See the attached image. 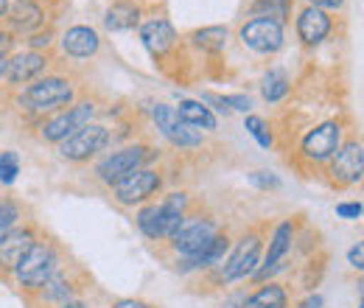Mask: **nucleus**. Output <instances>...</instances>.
Wrapping results in <instances>:
<instances>
[{
	"label": "nucleus",
	"instance_id": "nucleus-31",
	"mask_svg": "<svg viewBox=\"0 0 364 308\" xmlns=\"http://www.w3.org/2000/svg\"><path fill=\"white\" fill-rule=\"evenodd\" d=\"M17 221V205L14 202H0V241L9 235V230H11V224Z\"/></svg>",
	"mask_w": 364,
	"mask_h": 308
},
{
	"label": "nucleus",
	"instance_id": "nucleus-34",
	"mask_svg": "<svg viewBox=\"0 0 364 308\" xmlns=\"http://www.w3.org/2000/svg\"><path fill=\"white\" fill-rule=\"evenodd\" d=\"M348 261H350V266H353V269H362V272H364V241H359V244H356V247L348 253Z\"/></svg>",
	"mask_w": 364,
	"mask_h": 308
},
{
	"label": "nucleus",
	"instance_id": "nucleus-35",
	"mask_svg": "<svg viewBox=\"0 0 364 308\" xmlns=\"http://www.w3.org/2000/svg\"><path fill=\"white\" fill-rule=\"evenodd\" d=\"M336 213L342 219H359L362 216V205H336Z\"/></svg>",
	"mask_w": 364,
	"mask_h": 308
},
{
	"label": "nucleus",
	"instance_id": "nucleus-33",
	"mask_svg": "<svg viewBox=\"0 0 364 308\" xmlns=\"http://www.w3.org/2000/svg\"><path fill=\"white\" fill-rule=\"evenodd\" d=\"M219 104H225V107H232V110H238V112H247L250 107H252V101H250V95H228V98H216Z\"/></svg>",
	"mask_w": 364,
	"mask_h": 308
},
{
	"label": "nucleus",
	"instance_id": "nucleus-45",
	"mask_svg": "<svg viewBox=\"0 0 364 308\" xmlns=\"http://www.w3.org/2000/svg\"><path fill=\"white\" fill-rule=\"evenodd\" d=\"M362 213H364V211H362Z\"/></svg>",
	"mask_w": 364,
	"mask_h": 308
},
{
	"label": "nucleus",
	"instance_id": "nucleus-21",
	"mask_svg": "<svg viewBox=\"0 0 364 308\" xmlns=\"http://www.w3.org/2000/svg\"><path fill=\"white\" fill-rule=\"evenodd\" d=\"M137 17H140L137 6H132V3H115V6L107 11L104 23H107L109 31H127V28H135Z\"/></svg>",
	"mask_w": 364,
	"mask_h": 308
},
{
	"label": "nucleus",
	"instance_id": "nucleus-15",
	"mask_svg": "<svg viewBox=\"0 0 364 308\" xmlns=\"http://www.w3.org/2000/svg\"><path fill=\"white\" fill-rule=\"evenodd\" d=\"M46 70V56L37 53V51H26V53H17L9 65H6V76L9 82L20 85V82H28L34 76H40Z\"/></svg>",
	"mask_w": 364,
	"mask_h": 308
},
{
	"label": "nucleus",
	"instance_id": "nucleus-3",
	"mask_svg": "<svg viewBox=\"0 0 364 308\" xmlns=\"http://www.w3.org/2000/svg\"><path fill=\"white\" fill-rule=\"evenodd\" d=\"M70 98H73V87L65 82V79H43V82H37V85H31V87L23 92V104L28 107V110H37V112H46V110H59V107H65V104H70Z\"/></svg>",
	"mask_w": 364,
	"mask_h": 308
},
{
	"label": "nucleus",
	"instance_id": "nucleus-42",
	"mask_svg": "<svg viewBox=\"0 0 364 308\" xmlns=\"http://www.w3.org/2000/svg\"><path fill=\"white\" fill-rule=\"evenodd\" d=\"M9 11V0H0V17Z\"/></svg>",
	"mask_w": 364,
	"mask_h": 308
},
{
	"label": "nucleus",
	"instance_id": "nucleus-17",
	"mask_svg": "<svg viewBox=\"0 0 364 308\" xmlns=\"http://www.w3.org/2000/svg\"><path fill=\"white\" fill-rule=\"evenodd\" d=\"M62 48L70 56H92L98 51V34L92 28H87V26H76V28H70L65 34Z\"/></svg>",
	"mask_w": 364,
	"mask_h": 308
},
{
	"label": "nucleus",
	"instance_id": "nucleus-19",
	"mask_svg": "<svg viewBox=\"0 0 364 308\" xmlns=\"http://www.w3.org/2000/svg\"><path fill=\"white\" fill-rule=\"evenodd\" d=\"M185 211V193H171L166 202H160V224H163V238H171L182 224Z\"/></svg>",
	"mask_w": 364,
	"mask_h": 308
},
{
	"label": "nucleus",
	"instance_id": "nucleus-23",
	"mask_svg": "<svg viewBox=\"0 0 364 308\" xmlns=\"http://www.w3.org/2000/svg\"><path fill=\"white\" fill-rule=\"evenodd\" d=\"M244 308H286V292L280 289V286H264L261 292H255Z\"/></svg>",
	"mask_w": 364,
	"mask_h": 308
},
{
	"label": "nucleus",
	"instance_id": "nucleus-25",
	"mask_svg": "<svg viewBox=\"0 0 364 308\" xmlns=\"http://www.w3.org/2000/svg\"><path fill=\"white\" fill-rule=\"evenodd\" d=\"M193 45L202 48V51H213L216 53V51H222L228 45V28H222V26L202 28V31L193 34Z\"/></svg>",
	"mask_w": 364,
	"mask_h": 308
},
{
	"label": "nucleus",
	"instance_id": "nucleus-8",
	"mask_svg": "<svg viewBox=\"0 0 364 308\" xmlns=\"http://www.w3.org/2000/svg\"><path fill=\"white\" fill-rule=\"evenodd\" d=\"M92 118V104H79L62 115H56L53 121H48L43 127V137L46 140H53V143H62L68 140L70 134H76L79 129H85Z\"/></svg>",
	"mask_w": 364,
	"mask_h": 308
},
{
	"label": "nucleus",
	"instance_id": "nucleus-4",
	"mask_svg": "<svg viewBox=\"0 0 364 308\" xmlns=\"http://www.w3.org/2000/svg\"><path fill=\"white\" fill-rule=\"evenodd\" d=\"M149 160V149L146 146H129V149H121L115 154H109L101 166H98V176L109 185H118L121 179H127L129 174H135L137 169Z\"/></svg>",
	"mask_w": 364,
	"mask_h": 308
},
{
	"label": "nucleus",
	"instance_id": "nucleus-27",
	"mask_svg": "<svg viewBox=\"0 0 364 308\" xmlns=\"http://www.w3.org/2000/svg\"><path fill=\"white\" fill-rule=\"evenodd\" d=\"M137 227L149 238H163V224H160V205H149L137 213Z\"/></svg>",
	"mask_w": 364,
	"mask_h": 308
},
{
	"label": "nucleus",
	"instance_id": "nucleus-11",
	"mask_svg": "<svg viewBox=\"0 0 364 308\" xmlns=\"http://www.w3.org/2000/svg\"><path fill=\"white\" fill-rule=\"evenodd\" d=\"M339 134H342V129L333 121L311 129V132L306 134V140H303V154L309 160H314V163H322V160L333 157L339 152Z\"/></svg>",
	"mask_w": 364,
	"mask_h": 308
},
{
	"label": "nucleus",
	"instance_id": "nucleus-10",
	"mask_svg": "<svg viewBox=\"0 0 364 308\" xmlns=\"http://www.w3.org/2000/svg\"><path fill=\"white\" fill-rule=\"evenodd\" d=\"M258 253H261V241L255 235H247L228 258V264L222 269V280H238V277L255 275L258 272Z\"/></svg>",
	"mask_w": 364,
	"mask_h": 308
},
{
	"label": "nucleus",
	"instance_id": "nucleus-36",
	"mask_svg": "<svg viewBox=\"0 0 364 308\" xmlns=\"http://www.w3.org/2000/svg\"><path fill=\"white\" fill-rule=\"evenodd\" d=\"M252 182H255V185H261V188H277V176H267L264 174V171H261V174H252Z\"/></svg>",
	"mask_w": 364,
	"mask_h": 308
},
{
	"label": "nucleus",
	"instance_id": "nucleus-32",
	"mask_svg": "<svg viewBox=\"0 0 364 308\" xmlns=\"http://www.w3.org/2000/svg\"><path fill=\"white\" fill-rule=\"evenodd\" d=\"M46 297L48 300H68L70 297V286L65 277H50L46 283Z\"/></svg>",
	"mask_w": 364,
	"mask_h": 308
},
{
	"label": "nucleus",
	"instance_id": "nucleus-13",
	"mask_svg": "<svg viewBox=\"0 0 364 308\" xmlns=\"http://www.w3.org/2000/svg\"><path fill=\"white\" fill-rule=\"evenodd\" d=\"M289 250H291V224H289V221H283V224L274 230L272 244H269V253H267V261H264V266H261L252 277H255V280H267V277H272L274 272L286 264Z\"/></svg>",
	"mask_w": 364,
	"mask_h": 308
},
{
	"label": "nucleus",
	"instance_id": "nucleus-20",
	"mask_svg": "<svg viewBox=\"0 0 364 308\" xmlns=\"http://www.w3.org/2000/svg\"><path fill=\"white\" fill-rule=\"evenodd\" d=\"M180 121H185L188 127H199V129H216V118L208 107H202L199 101H182L177 110Z\"/></svg>",
	"mask_w": 364,
	"mask_h": 308
},
{
	"label": "nucleus",
	"instance_id": "nucleus-9",
	"mask_svg": "<svg viewBox=\"0 0 364 308\" xmlns=\"http://www.w3.org/2000/svg\"><path fill=\"white\" fill-rule=\"evenodd\" d=\"M331 176L342 185H353L364 176V146L362 143H345L333 163H331Z\"/></svg>",
	"mask_w": 364,
	"mask_h": 308
},
{
	"label": "nucleus",
	"instance_id": "nucleus-37",
	"mask_svg": "<svg viewBox=\"0 0 364 308\" xmlns=\"http://www.w3.org/2000/svg\"><path fill=\"white\" fill-rule=\"evenodd\" d=\"M345 0H311L314 9H339Z\"/></svg>",
	"mask_w": 364,
	"mask_h": 308
},
{
	"label": "nucleus",
	"instance_id": "nucleus-6",
	"mask_svg": "<svg viewBox=\"0 0 364 308\" xmlns=\"http://www.w3.org/2000/svg\"><path fill=\"white\" fill-rule=\"evenodd\" d=\"M154 121H157V129L166 134L174 146H199L202 143V134L196 132L193 127H188L185 121H180L174 107L157 104L154 107Z\"/></svg>",
	"mask_w": 364,
	"mask_h": 308
},
{
	"label": "nucleus",
	"instance_id": "nucleus-43",
	"mask_svg": "<svg viewBox=\"0 0 364 308\" xmlns=\"http://www.w3.org/2000/svg\"><path fill=\"white\" fill-rule=\"evenodd\" d=\"M62 308H85V306H82V303H65Z\"/></svg>",
	"mask_w": 364,
	"mask_h": 308
},
{
	"label": "nucleus",
	"instance_id": "nucleus-1",
	"mask_svg": "<svg viewBox=\"0 0 364 308\" xmlns=\"http://www.w3.org/2000/svg\"><path fill=\"white\" fill-rule=\"evenodd\" d=\"M216 224L208 219H182L177 233L171 235L174 250L182 253L185 258H196L199 253H205L213 241H216Z\"/></svg>",
	"mask_w": 364,
	"mask_h": 308
},
{
	"label": "nucleus",
	"instance_id": "nucleus-24",
	"mask_svg": "<svg viewBox=\"0 0 364 308\" xmlns=\"http://www.w3.org/2000/svg\"><path fill=\"white\" fill-rule=\"evenodd\" d=\"M230 241L228 235H216V241L205 250V253H199L196 258H188V266H193V269H202V266H213L219 264L222 258H225V253H228Z\"/></svg>",
	"mask_w": 364,
	"mask_h": 308
},
{
	"label": "nucleus",
	"instance_id": "nucleus-2",
	"mask_svg": "<svg viewBox=\"0 0 364 308\" xmlns=\"http://www.w3.org/2000/svg\"><path fill=\"white\" fill-rule=\"evenodd\" d=\"M53 269H56V253H53L50 247H46V244H34V247L26 253V258L14 266L20 283L28 286V289L46 286L48 280L53 277Z\"/></svg>",
	"mask_w": 364,
	"mask_h": 308
},
{
	"label": "nucleus",
	"instance_id": "nucleus-30",
	"mask_svg": "<svg viewBox=\"0 0 364 308\" xmlns=\"http://www.w3.org/2000/svg\"><path fill=\"white\" fill-rule=\"evenodd\" d=\"M247 132L252 134L264 149H269V146H272V134H269L267 124H264L258 115H250V118H247Z\"/></svg>",
	"mask_w": 364,
	"mask_h": 308
},
{
	"label": "nucleus",
	"instance_id": "nucleus-44",
	"mask_svg": "<svg viewBox=\"0 0 364 308\" xmlns=\"http://www.w3.org/2000/svg\"><path fill=\"white\" fill-rule=\"evenodd\" d=\"M362 308H364V297H362Z\"/></svg>",
	"mask_w": 364,
	"mask_h": 308
},
{
	"label": "nucleus",
	"instance_id": "nucleus-41",
	"mask_svg": "<svg viewBox=\"0 0 364 308\" xmlns=\"http://www.w3.org/2000/svg\"><path fill=\"white\" fill-rule=\"evenodd\" d=\"M6 65H9V62H6V56H3V51H0V76L6 73Z\"/></svg>",
	"mask_w": 364,
	"mask_h": 308
},
{
	"label": "nucleus",
	"instance_id": "nucleus-38",
	"mask_svg": "<svg viewBox=\"0 0 364 308\" xmlns=\"http://www.w3.org/2000/svg\"><path fill=\"white\" fill-rule=\"evenodd\" d=\"M319 306H322V297H317V294H314V297H309V300H306L300 308H319Z\"/></svg>",
	"mask_w": 364,
	"mask_h": 308
},
{
	"label": "nucleus",
	"instance_id": "nucleus-26",
	"mask_svg": "<svg viewBox=\"0 0 364 308\" xmlns=\"http://www.w3.org/2000/svg\"><path fill=\"white\" fill-rule=\"evenodd\" d=\"M252 14L264 17V20H274L283 26V20L289 17V0H258Z\"/></svg>",
	"mask_w": 364,
	"mask_h": 308
},
{
	"label": "nucleus",
	"instance_id": "nucleus-5",
	"mask_svg": "<svg viewBox=\"0 0 364 308\" xmlns=\"http://www.w3.org/2000/svg\"><path fill=\"white\" fill-rule=\"evenodd\" d=\"M241 40L258 53H274L283 45V26L274 23V20L255 17L241 28Z\"/></svg>",
	"mask_w": 364,
	"mask_h": 308
},
{
	"label": "nucleus",
	"instance_id": "nucleus-40",
	"mask_svg": "<svg viewBox=\"0 0 364 308\" xmlns=\"http://www.w3.org/2000/svg\"><path fill=\"white\" fill-rule=\"evenodd\" d=\"M118 308H149V306H143V303H135V300H127V303H121Z\"/></svg>",
	"mask_w": 364,
	"mask_h": 308
},
{
	"label": "nucleus",
	"instance_id": "nucleus-28",
	"mask_svg": "<svg viewBox=\"0 0 364 308\" xmlns=\"http://www.w3.org/2000/svg\"><path fill=\"white\" fill-rule=\"evenodd\" d=\"M264 98L267 101H280L286 92H289V79H286V73L283 70H269L267 76H264Z\"/></svg>",
	"mask_w": 364,
	"mask_h": 308
},
{
	"label": "nucleus",
	"instance_id": "nucleus-39",
	"mask_svg": "<svg viewBox=\"0 0 364 308\" xmlns=\"http://www.w3.org/2000/svg\"><path fill=\"white\" fill-rule=\"evenodd\" d=\"M48 43H50V40H48V34H46V37L40 34V37H34V40H31V45H34V48H43V45H48Z\"/></svg>",
	"mask_w": 364,
	"mask_h": 308
},
{
	"label": "nucleus",
	"instance_id": "nucleus-12",
	"mask_svg": "<svg viewBox=\"0 0 364 308\" xmlns=\"http://www.w3.org/2000/svg\"><path fill=\"white\" fill-rule=\"evenodd\" d=\"M157 188H160V176L149 169H137L135 174H129L115 185V196L121 205H135V202L149 199Z\"/></svg>",
	"mask_w": 364,
	"mask_h": 308
},
{
	"label": "nucleus",
	"instance_id": "nucleus-7",
	"mask_svg": "<svg viewBox=\"0 0 364 308\" xmlns=\"http://www.w3.org/2000/svg\"><path fill=\"white\" fill-rule=\"evenodd\" d=\"M109 134L104 127H95V124H87L85 129H79L76 134H70L68 140H62V157L68 160H85L95 152H101L107 146Z\"/></svg>",
	"mask_w": 364,
	"mask_h": 308
},
{
	"label": "nucleus",
	"instance_id": "nucleus-16",
	"mask_svg": "<svg viewBox=\"0 0 364 308\" xmlns=\"http://www.w3.org/2000/svg\"><path fill=\"white\" fill-rule=\"evenodd\" d=\"M140 40L149 48V53L163 56V53L174 45L177 34H174V28H171L168 20H151V23H146V26L140 28Z\"/></svg>",
	"mask_w": 364,
	"mask_h": 308
},
{
	"label": "nucleus",
	"instance_id": "nucleus-14",
	"mask_svg": "<svg viewBox=\"0 0 364 308\" xmlns=\"http://www.w3.org/2000/svg\"><path fill=\"white\" fill-rule=\"evenodd\" d=\"M328 31H331V20H328V14H325L322 9L309 6V9L300 14V20H297V34H300V40L306 45L322 43V40L328 37Z\"/></svg>",
	"mask_w": 364,
	"mask_h": 308
},
{
	"label": "nucleus",
	"instance_id": "nucleus-22",
	"mask_svg": "<svg viewBox=\"0 0 364 308\" xmlns=\"http://www.w3.org/2000/svg\"><path fill=\"white\" fill-rule=\"evenodd\" d=\"M9 17H11V23H14L17 28H23V31H31V28H37V26L43 23L40 6H34V3H28V0H17V3L9 9Z\"/></svg>",
	"mask_w": 364,
	"mask_h": 308
},
{
	"label": "nucleus",
	"instance_id": "nucleus-29",
	"mask_svg": "<svg viewBox=\"0 0 364 308\" xmlns=\"http://www.w3.org/2000/svg\"><path fill=\"white\" fill-rule=\"evenodd\" d=\"M20 174V160L14 152H0V182L11 185Z\"/></svg>",
	"mask_w": 364,
	"mask_h": 308
},
{
	"label": "nucleus",
	"instance_id": "nucleus-18",
	"mask_svg": "<svg viewBox=\"0 0 364 308\" xmlns=\"http://www.w3.org/2000/svg\"><path fill=\"white\" fill-rule=\"evenodd\" d=\"M34 247L31 235L28 233H9L3 241H0V264L3 266H14L26 258V253Z\"/></svg>",
	"mask_w": 364,
	"mask_h": 308
}]
</instances>
